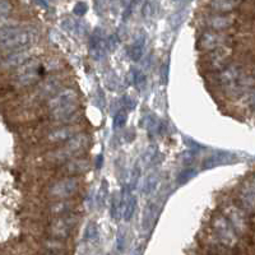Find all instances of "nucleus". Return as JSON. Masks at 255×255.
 <instances>
[{
    "label": "nucleus",
    "instance_id": "nucleus-17",
    "mask_svg": "<svg viewBox=\"0 0 255 255\" xmlns=\"http://www.w3.org/2000/svg\"><path fill=\"white\" fill-rule=\"evenodd\" d=\"M105 45H106V42H105L104 37H102V31L99 28L95 29L92 38H91V50H92V56H95L96 59L101 58V56L104 55Z\"/></svg>",
    "mask_w": 255,
    "mask_h": 255
},
{
    "label": "nucleus",
    "instance_id": "nucleus-21",
    "mask_svg": "<svg viewBox=\"0 0 255 255\" xmlns=\"http://www.w3.org/2000/svg\"><path fill=\"white\" fill-rule=\"evenodd\" d=\"M88 167V163L83 159H74V161H70L67 166V170L69 174L72 175H77L81 174V172L86 171Z\"/></svg>",
    "mask_w": 255,
    "mask_h": 255
},
{
    "label": "nucleus",
    "instance_id": "nucleus-4",
    "mask_svg": "<svg viewBox=\"0 0 255 255\" xmlns=\"http://www.w3.org/2000/svg\"><path fill=\"white\" fill-rule=\"evenodd\" d=\"M41 77V64L36 59H29L22 64L15 74V82L19 87H28L36 83Z\"/></svg>",
    "mask_w": 255,
    "mask_h": 255
},
{
    "label": "nucleus",
    "instance_id": "nucleus-1",
    "mask_svg": "<svg viewBox=\"0 0 255 255\" xmlns=\"http://www.w3.org/2000/svg\"><path fill=\"white\" fill-rule=\"evenodd\" d=\"M218 81L227 97L232 100L239 99L253 87L252 77L245 76L238 65H227L223 68L218 76Z\"/></svg>",
    "mask_w": 255,
    "mask_h": 255
},
{
    "label": "nucleus",
    "instance_id": "nucleus-16",
    "mask_svg": "<svg viewBox=\"0 0 255 255\" xmlns=\"http://www.w3.org/2000/svg\"><path fill=\"white\" fill-rule=\"evenodd\" d=\"M77 130L74 127H63L52 130L49 134V140L52 143H60V142H67L72 138L73 135H76Z\"/></svg>",
    "mask_w": 255,
    "mask_h": 255
},
{
    "label": "nucleus",
    "instance_id": "nucleus-27",
    "mask_svg": "<svg viewBox=\"0 0 255 255\" xmlns=\"http://www.w3.org/2000/svg\"><path fill=\"white\" fill-rule=\"evenodd\" d=\"M86 238L88 240H93V239L97 238V227H96L95 223H90L86 229Z\"/></svg>",
    "mask_w": 255,
    "mask_h": 255
},
{
    "label": "nucleus",
    "instance_id": "nucleus-7",
    "mask_svg": "<svg viewBox=\"0 0 255 255\" xmlns=\"http://www.w3.org/2000/svg\"><path fill=\"white\" fill-rule=\"evenodd\" d=\"M231 40V37L225 33H220L216 31H209L203 33L198 40V49L202 51H215L220 47L227 46V42Z\"/></svg>",
    "mask_w": 255,
    "mask_h": 255
},
{
    "label": "nucleus",
    "instance_id": "nucleus-12",
    "mask_svg": "<svg viewBox=\"0 0 255 255\" xmlns=\"http://www.w3.org/2000/svg\"><path fill=\"white\" fill-rule=\"evenodd\" d=\"M231 59V50L227 46L220 47V49L212 51L211 56H209V65L213 69L222 70L223 68H226Z\"/></svg>",
    "mask_w": 255,
    "mask_h": 255
},
{
    "label": "nucleus",
    "instance_id": "nucleus-3",
    "mask_svg": "<svg viewBox=\"0 0 255 255\" xmlns=\"http://www.w3.org/2000/svg\"><path fill=\"white\" fill-rule=\"evenodd\" d=\"M37 38V33L32 28H19L14 35L10 36L8 40L3 41L0 47L9 52L27 50Z\"/></svg>",
    "mask_w": 255,
    "mask_h": 255
},
{
    "label": "nucleus",
    "instance_id": "nucleus-20",
    "mask_svg": "<svg viewBox=\"0 0 255 255\" xmlns=\"http://www.w3.org/2000/svg\"><path fill=\"white\" fill-rule=\"evenodd\" d=\"M20 27L17 26L14 23H4L0 24V44L3 42V41L8 40L10 36H13L15 32L19 29Z\"/></svg>",
    "mask_w": 255,
    "mask_h": 255
},
{
    "label": "nucleus",
    "instance_id": "nucleus-14",
    "mask_svg": "<svg viewBox=\"0 0 255 255\" xmlns=\"http://www.w3.org/2000/svg\"><path fill=\"white\" fill-rule=\"evenodd\" d=\"M29 51L27 50H19V51L10 52L3 61V67L5 68H19L22 64L29 60Z\"/></svg>",
    "mask_w": 255,
    "mask_h": 255
},
{
    "label": "nucleus",
    "instance_id": "nucleus-13",
    "mask_svg": "<svg viewBox=\"0 0 255 255\" xmlns=\"http://www.w3.org/2000/svg\"><path fill=\"white\" fill-rule=\"evenodd\" d=\"M240 0H211L209 6L216 14H229L239 8Z\"/></svg>",
    "mask_w": 255,
    "mask_h": 255
},
{
    "label": "nucleus",
    "instance_id": "nucleus-2",
    "mask_svg": "<svg viewBox=\"0 0 255 255\" xmlns=\"http://www.w3.org/2000/svg\"><path fill=\"white\" fill-rule=\"evenodd\" d=\"M78 95L74 90H64L50 100L49 111L54 120L68 119L78 110Z\"/></svg>",
    "mask_w": 255,
    "mask_h": 255
},
{
    "label": "nucleus",
    "instance_id": "nucleus-25",
    "mask_svg": "<svg viewBox=\"0 0 255 255\" xmlns=\"http://www.w3.org/2000/svg\"><path fill=\"white\" fill-rule=\"evenodd\" d=\"M111 206H113V208H111V216H113L114 218H118V216H119V209H120V199L118 195H114L113 198V203H111Z\"/></svg>",
    "mask_w": 255,
    "mask_h": 255
},
{
    "label": "nucleus",
    "instance_id": "nucleus-26",
    "mask_svg": "<svg viewBox=\"0 0 255 255\" xmlns=\"http://www.w3.org/2000/svg\"><path fill=\"white\" fill-rule=\"evenodd\" d=\"M87 10H88L87 4L83 3V1H79V3H77L76 5H74V8H73V13L77 15H84Z\"/></svg>",
    "mask_w": 255,
    "mask_h": 255
},
{
    "label": "nucleus",
    "instance_id": "nucleus-5",
    "mask_svg": "<svg viewBox=\"0 0 255 255\" xmlns=\"http://www.w3.org/2000/svg\"><path fill=\"white\" fill-rule=\"evenodd\" d=\"M213 230L217 236V243L226 245L229 248H235L238 245V234L226 217L218 216L213 220Z\"/></svg>",
    "mask_w": 255,
    "mask_h": 255
},
{
    "label": "nucleus",
    "instance_id": "nucleus-15",
    "mask_svg": "<svg viewBox=\"0 0 255 255\" xmlns=\"http://www.w3.org/2000/svg\"><path fill=\"white\" fill-rule=\"evenodd\" d=\"M240 202L249 211L254 209V180H253V177L250 179L249 183L247 181V184L241 189Z\"/></svg>",
    "mask_w": 255,
    "mask_h": 255
},
{
    "label": "nucleus",
    "instance_id": "nucleus-10",
    "mask_svg": "<svg viewBox=\"0 0 255 255\" xmlns=\"http://www.w3.org/2000/svg\"><path fill=\"white\" fill-rule=\"evenodd\" d=\"M227 221L235 230L238 235H245L248 232V221L245 215L236 207H230L227 209Z\"/></svg>",
    "mask_w": 255,
    "mask_h": 255
},
{
    "label": "nucleus",
    "instance_id": "nucleus-11",
    "mask_svg": "<svg viewBox=\"0 0 255 255\" xmlns=\"http://www.w3.org/2000/svg\"><path fill=\"white\" fill-rule=\"evenodd\" d=\"M235 20L236 18L232 13H229V14H213L207 18L206 24L212 31L220 32L225 31V29H229L230 27L234 26Z\"/></svg>",
    "mask_w": 255,
    "mask_h": 255
},
{
    "label": "nucleus",
    "instance_id": "nucleus-8",
    "mask_svg": "<svg viewBox=\"0 0 255 255\" xmlns=\"http://www.w3.org/2000/svg\"><path fill=\"white\" fill-rule=\"evenodd\" d=\"M78 189L79 181L77 177H65V179L59 180L58 183H55L50 188V195L56 199H67V198L77 194Z\"/></svg>",
    "mask_w": 255,
    "mask_h": 255
},
{
    "label": "nucleus",
    "instance_id": "nucleus-9",
    "mask_svg": "<svg viewBox=\"0 0 255 255\" xmlns=\"http://www.w3.org/2000/svg\"><path fill=\"white\" fill-rule=\"evenodd\" d=\"M74 229V221L72 217H60L50 225V235L55 240L67 239Z\"/></svg>",
    "mask_w": 255,
    "mask_h": 255
},
{
    "label": "nucleus",
    "instance_id": "nucleus-28",
    "mask_svg": "<svg viewBox=\"0 0 255 255\" xmlns=\"http://www.w3.org/2000/svg\"><path fill=\"white\" fill-rule=\"evenodd\" d=\"M49 255H54V254H49Z\"/></svg>",
    "mask_w": 255,
    "mask_h": 255
},
{
    "label": "nucleus",
    "instance_id": "nucleus-6",
    "mask_svg": "<svg viewBox=\"0 0 255 255\" xmlns=\"http://www.w3.org/2000/svg\"><path fill=\"white\" fill-rule=\"evenodd\" d=\"M88 142H90V139H88V136L86 135V134H76V135H73L69 140H67L64 149H60L59 152L52 154V158L63 161V159L68 158V157L73 156V154L79 153V152H82L83 149L87 148Z\"/></svg>",
    "mask_w": 255,
    "mask_h": 255
},
{
    "label": "nucleus",
    "instance_id": "nucleus-24",
    "mask_svg": "<svg viewBox=\"0 0 255 255\" xmlns=\"http://www.w3.org/2000/svg\"><path fill=\"white\" fill-rule=\"evenodd\" d=\"M10 10H12L10 3L6 1V0H0V19H3L4 17H6L10 13Z\"/></svg>",
    "mask_w": 255,
    "mask_h": 255
},
{
    "label": "nucleus",
    "instance_id": "nucleus-18",
    "mask_svg": "<svg viewBox=\"0 0 255 255\" xmlns=\"http://www.w3.org/2000/svg\"><path fill=\"white\" fill-rule=\"evenodd\" d=\"M135 198L133 197V194L130 193V190H127L125 193V200L124 204H123V215H124L125 221H130L134 216V212H135Z\"/></svg>",
    "mask_w": 255,
    "mask_h": 255
},
{
    "label": "nucleus",
    "instance_id": "nucleus-22",
    "mask_svg": "<svg viewBox=\"0 0 255 255\" xmlns=\"http://www.w3.org/2000/svg\"><path fill=\"white\" fill-rule=\"evenodd\" d=\"M158 181H159L158 174H154V172L149 174L147 177H145L143 191H144L145 194H151L152 191L156 189V186L158 185Z\"/></svg>",
    "mask_w": 255,
    "mask_h": 255
},
{
    "label": "nucleus",
    "instance_id": "nucleus-19",
    "mask_svg": "<svg viewBox=\"0 0 255 255\" xmlns=\"http://www.w3.org/2000/svg\"><path fill=\"white\" fill-rule=\"evenodd\" d=\"M145 37L144 35H139L135 38L130 47V56L134 61H138L143 55V50H144Z\"/></svg>",
    "mask_w": 255,
    "mask_h": 255
},
{
    "label": "nucleus",
    "instance_id": "nucleus-23",
    "mask_svg": "<svg viewBox=\"0 0 255 255\" xmlns=\"http://www.w3.org/2000/svg\"><path fill=\"white\" fill-rule=\"evenodd\" d=\"M128 120V114L125 110H120L115 114L114 116V129H120V128L124 127L127 124Z\"/></svg>",
    "mask_w": 255,
    "mask_h": 255
}]
</instances>
